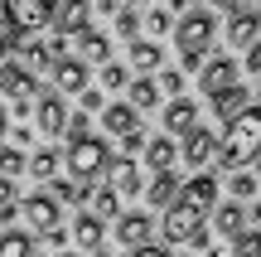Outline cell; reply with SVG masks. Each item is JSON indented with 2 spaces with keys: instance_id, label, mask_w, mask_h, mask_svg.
Returning <instances> with one entry per match:
<instances>
[{
  "instance_id": "cell-17",
  "label": "cell",
  "mask_w": 261,
  "mask_h": 257,
  "mask_svg": "<svg viewBox=\"0 0 261 257\" xmlns=\"http://www.w3.org/2000/svg\"><path fill=\"white\" fill-rule=\"evenodd\" d=\"M174 160H179V146H174V136H150L145 141V165L150 170H174Z\"/></svg>"
},
{
  "instance_id": "cell-46",
  "label": "cell",
  "mask_w": 261,
  "mask_h": 257,
  "mask_svg": "<svg viewBox=\"0 0 261 257\" xmlns=\"http://www.w3.org/2000/svg\"><path fill=\"white\" fill-rule=\"evenodd\" d=\"M130 257H165V252H160V248H136Z\"/></svg>"
},
{
  "instance_id": "cell-38",
  "label": "cell",
  "mask_w": 261,
  "mask_h": 257,
  "mask_svg": "<svg viewBox=\"0 0 261 257\" xmlns=\"http://www.w3.org/2000/svg\"><path fill=\"white\" fill-rule=\"evenodd\" d=\"M160 92H174V97H184V73H179V68H169V73L160 78Z\"/></svg>"
},
{
  "instance_id": "cell-44",
  "label": "cell",
  "mask_w": 261,
  "mask_h": 257,
  "mask_svg": "<svg viewBox=\"0 0 261 257\" xmlns=\"http://www.w3.org/2000/svg\"><path fill=\"white\" fill-rule=\"evenodd\" d=\"M5 131H10V112H5V102H0V141H5Z\"/></svg>"
},
{
  "instance_id": "cell-49",
  "label": "cell",
  "mask_w": 261,
  "mask_h": 257,
  "mask_svg": "<svg viewBox=\"0 0 261 257\" xmlns=\"http://www.w3.org/2000/svg\"><path fill=\"white\" fill-rule=\"evenodd\" d=\"M92 257H112V252H92Z\"/></svg>"
},
{
  "instance_id": "cell-10",
  "label": "cell",
  "mask_w": 261,
  "mask_h": 257,
  "mask_svg": "<svg viewBox=\"0 0 261 257\" xmlns=\"http://www.w3.org/2000/svg\"><path fill=\"white\" fill-rule=\"evenodd\" d=\"M261 34V10H232V19H227V44L232 49H252Z\"/></svg>"
},
{
  "instance_id": "cell-3",
  "label": "cell",
  "mask_w": 261,
  "mask_h": 257,
  "mask_svg": "<svg viewBox=\"0 0 261 257\" xmlns=\"http://www.w3.org/2000/svg\"><path fill=\"white\" fill-rule=\"evenodd\" d=\"M174 39H179V68H203V54L218 39L213 10H189V15L174 25Z\"/></svg>"
},
{
  "instance_id": "cell-8",
  "label": "cell",
  "mask_w": 261,
  "mask_h": 257,
  "mask_svg": "<svg viewBox=\"0 0 261 257\" xmlns=\"http://www.w3.org/2000/svg\"><path fill=\"white\" fill-rule=\"evenodd\" d=\"M87 19H92V0H58V10H54L48 25L58 29V39H77L87 29Z\"/></svg>"
},
{
  "instance_id": "cell-41",
  "label": "cell",
  "mask_w": 261,
  "mask_h": 257,
  "mask_svg": "<svg viewBox=\"0 0 261 257\" xmlns=\"http://www.w3.org/2000/svg\"><path fill=\"white\" fill-rule=\"evenodd\" d=\"M242 63H247V73H256V78H261V39L247 49V58H242Z\"/></svg>"
},
{
  "instance_id": "cell-13",
  "label": "cell",
  "mask_w": 261,
  "mask_h": 257,
  "mask_svg": "<svg viewBox=\"0 0 261 257\" xmlns=\"http://www.w3.org/2000/svg\"><path fill=\"white\" fill-rule=\"evenodd\" d=\"M237 83V63L232 58H213V63H203V73H198V87H203L208 97H218L223 87Z\"/></svg>"
},
{
  "instance_id": "cell-31",
  "label": "cell",
  "mask_w": 261,
  "mask_h": 257,
  "mask_svg": "<svg viewBox=\"0 0 261 257\" xmlns=\"http://www.w3.org/2000/svg\"><path fill=\"white\" fill-rule=\"evenodd\" d=\"M48 184H54V199H63V204H83L92 194V184H77V180H48Z\"/></svg>"
},
{
  "instance_id": "cell-24",
  "label": "cell",
  "mask_w": 261,
  "mask_h": 257,
  "mask_svg": "<svg viewBox=\"0 0 261 257\" xmlns=\"http://www.w3.org/2000/svg\"><path fill=\"white\" fill-rule=\"evenodd\" d=\"M160 44L155 39H130V63H136V73H155L160 68Z\"/></svg>"
},
{
  "instance_id": "cell-51",
  "label": "cell",
  "mask_w": 261,
  "mask_h": 257,
  "mask_svg": "<svg viewBox=\"0 0 261 257\" xmlns=\"http://www.w3.org/2000/svg\"><path fill=\"white\" fill-rule=\"evenodd\" d=\"M179 257H194V252H179Z\"/></svg>"
},
{
  "instance_id": "cell-47",
  "label": "cell",
  "mask_w": 261,
  "mask_h": 257,
  "mask_svg": "<svg viewBox=\"0 0 261 257\" xmlns=\"http://www.w3.org/2000/svg\"><path fill=\"white\" fill-rule=\"evenodd\" d=\"M169 5H174V10H184V5H189V0H169Z\"/></svg>"
},
{
  "instance_id": "cell-53",
  "label": "cell",
  "mask_w": 261,
  "mask_h": 257,
  "mask_svg": "<svg viewBox=\"0 0 261 257\" xmlns=\"http://www.w3.org/2000/svg\"><path fill=\"white\" fill-rule=\"evenodd\" d=\"M256 10H261V0H256Z\"/></svg>"
},
{
  "instance_id": "cell-39",
  "label": "cell",
  "mask_w": 261,
  "mask_h": 257,
  "mask_svg": "<svg viewBox=\"0 0 261 257\" xmlns=\"http://www.w3.org/2000/svg\"><path fill=\"white\" fill-rule=\"evenodd\" d=\"M145 141H150V136L140 131V126H136V131H130V136H121V151L130 155V160H136V151H145Z\"/></svg>"
},
{
  "instance_id": "cell-1",
  "label": "cell",
  "mask_w": 261,
  "mask_h": 257,
  "mask_svg": "<svg viewBox=\"0 0 261 257\" xmlns=\"http://www.w3.org/2000/svg\"><path fill=\"white\" fill-rule=\"evenodd\" d=\"M213 204H218V175H194L189 184H179L174 204L165 209L160 238H165L169 248H189V243L203 233V223L213 219Z\"/></svg>"
},
{
  "instance_id": "cell-25",
  "label": "cell",
  "mask_w": 261,
  "mask_h": 257,
  "mask_svg": "<svg viewBox=\"0 0 261 257\" xmlns=\"http://www.w3.org/2000/svg\"><path fill=\"white\" fill-rule=\"evenodd\" d=\"M87 204H92V209H87V214H97V219H121V194H116V190H92V194H87Z\"/></svg>"
},
{
  "instance_id": "cell-50",
  "label": "cell",
  "mask_w": 261,
  "mask_h": 257,
  "mask_svg": "<svg viewBox=\"0 0 261 257\" xmlns=\"http://www.w3.org/2000/svg\"><path fill=\"white\" fill-rule=\"evenodd\" d=\"M130 5H145V0H130Z\"/></svg>"
},
{
  "instance_id": "cell-19",
  "label": "cell",
  "mask_w": 261,
  "mask_h": 257,
  "mask_svg": "<svg viewBox=\"0 0 261 257\" xmlns=\"http://www.w3.org/2000/svg\"><path fill=\"white\" fill-rule=\"evenodd\" d=\"M208 102H213V112H218V116H227V122H232L237 112H247V107H252V92H247L242 83H232V87H223L218 97H208Z\"/></svg>"
},
{
  "instance_id": "cell-22",
  "label": "cell",
  "mask_w": 261,
  "mask_h": 257,
  "mask_svg": "<svg viewBox=\"0 0 261 257\" xmlns=\"http://www.w3.org/2000/svg\"><path fill=\"white\" fill-rule=\"evenodd\" d=\"M77 49H83V58H97V63H112V39L102 34V29L87 25L83 34H77Z\"/></svg>"
},
{
  "instance_id": "cell-32",
  "label": "cell",
  "mask_w": 261,
  "mask_h": 257,
  "mask_svg": "<svg viewBox=\"0 0 261 257\" xmlns=\"http://www.w3.org/2000/svg\"><path fill=\"white\" fill-rule=\"evenodd\" d=\"M10 54H15V29H10V19L0 15V87H5V73L15 63H10Z\"/></svg>"
},
{
  "instance_id": "cell-40",
  "label": "cell",
  "mask_w": 261,
  "mask_h": 257,
  "mask_svg": "<svg viewBox=\"0 0 261 257\" xmlns=\"http://www.w3.org/2000/svg\"><path fill=\"white\" fill-rule=\"evenodd\" d=\"M77 97H83V112H87V116H92V112H102V92H97V87H83Z\"/></svg>"
},
{
  "instance_id": "cell-37",
  "label": "cell",
  "mask_w": 261,
  "mask_h": 257,
  "mask_svg": "<svg viewBox=\"0 0 261 257\" xmlns=\"http://www.w3.org/2000/svg\"><path fill=\"white\" fill-rule=\"evenodd\" d=\"M116 29H121L126 39H136L140 34V15H136V10H121V15H116Z\"/></svg>"
},
{
  "instance_id": "cell-43",
  "label": "cell",
  "mask_w": 261,
  "mask_h": 257,
  "mask_svg": "<svg viewBox=\"0 0 261 257\" xmlns=\"http://www.w3.org/2000/svg\"><path fill=\"white\" fill-rule=\"evenodd\" d=\"M208 5H213V10H227V15H232V10H242V0H208Z\"/></svg>"
},
{
  "instance_id": "cell-4",
  "label": "cell",
  "mask_w": 261,
  "mask_h": 257,
  "mask_svg": "<svg viewBox=\"0 0 261 257\" xmlns=\"http://www.w3.org/2000/svg\"><path fill=\"white\" fill-rule=\"evenodd\" d=\"M68 175H73L77 184H92L107 175V165H112V146L102 141V136H83V141H68V155H63Z\"/></svg>"
},
{
  "instance_id": "cell-52",
  "label": "cell",
  "mask_w": 261,
  "mask_h": 257,
  "mask_svg": "<svg viewBox=\"0 0 261 257\" xmlns=\"http://www.w3.org/2000/svg\"><path fill=\"white\" fill-rule=\"evenodd\" d=\"M58 257H73V252H58Z\"/></svg>"
},
{
  "instance_id": "cell-20",
  "label": "cell",
  "mask_w": 261,
  "mask_h": 257,
  "mask_svg": "<svg viewBox=\"0 0 261 257\" xmlns=\"http://www.w3.org/2000/svg\"><path fill=\"white\" fill-rule=\"evenodd\" d=\"M174 194H179V175H174V170H160L155 180L145 184V199L155 204V209H169V204H174Z\"/></svg>"
},
{
  "instance_id": "cell-5",
  "label": "cell",
  "mask_w": 261,
  "mask_h": 257,
  "mask_svg": "<svg viewBox=\"0 0 261 257\" xmlns=\"http://www.w3.org/2000/svg\"><path fill=\"white\" fill-rule=\"evenodd\" d=\"M19 214H24V228H29V238L63 243V209H58V199H54V194H29Z\"/></svg>"
},
{
  "instance_id": "cell-34",
  "label": "cell",
  "mask_w": 261,
  "mask_h": 257,
  "mask_svg": "<svg viewBox=\"0 0 261 257\" xmlns=\"http://www.w3.org/2000/svg\"><path fill=\"white\" fill-rule=\"evenodd\" d=\"M63 131H68V141H83V136H92V116H87V112H68Z\"/></svg>"
},
{
  "instance_id": "cell-48",
  "label": "cell",
  "mask_w": 261,
  "mask_h": 257,
  "mask_svg": "<svg viewBox=\"0 0 261 257\" xmlns=\"http://www.w3.org/2000/svg\"><path fill=\"white\" fill-rule=\"evenodd\" d=\"M252 165H256V175H261V155H256V160H252Z\"/></svg>"
},
{
  "instance_id": "cell-29",
  "label": "cell",
  "mask_w": 261,
  "mask_h": 257,
  "mask_svg": "<svg viewBox=\"0 0 261 257\" xmlns=\"http://www.w3.org/2000/svg\"><path fill=\"white\" fill-rule=\"evenodd\" d=\"M24 170H29V155L15 151V146H0V175L15 180V175H24Z\"/></svg>"
},
{
  "instance_id": "cell-26",
  "label": "cell",
  "mask_w": 261,
  "mask_h": 257,
  "mask_svg": "<svg viewBox=\"0 0 261 257\" xmlns=\"http://www.w3.org/2000/svg\"><path fill=\"white\" fill-rule=\"evenodd\" d=\"M0 257H34V238L24 228H5L0 233Z\"/></svg>"
},
{
  "instance_id": "cell-12",
  "label": "cell",
  "mask_w": 261,
  "mask_h": 257,
  "mask_svg": "<svg viewBox=\"0 0 261 257\" xmlns=\"http://www.w3.org/2000/svg\"><path fill=\"white\" fill-rule=\"evenodd\" d=\"M54 92H83L87 87V63L83 58H54Z\"/></svg>"
},
{
  "instance_id": "cell-23",
  "label": "cell",
  "mask_w": 261,
  "mask_h": 257,
  "mask_svg": "<svg viewBox=\"0 0 261 257\" xmlns=\"http://www.w3.org/2000/svg\"><path fill=\"white\" fill-rule=\"evenodd\" d=\"M126 102L136 107V112H150V107L160 102V83H155V78H130V87H126Z\"/></svg>"
},
{
  "instance_id": "cell-16",
  "label": "cell",
  "mask_w": 261,
  "mask_h": 257,
  "mask_svg": "<svg viewBox=\"0 0 261 257\" xmlns=\"http://www.w3.org/2000/svg\"><path fill=\"white\" fill-rule=\"evenodd\" d=\"M140 126V112L130 102H112V107H102V131H112V136H130Z\"/></svg>"
},
{
  "instance_id": "cell-2",
  "label": "cell",
  "mask_w": 261,
  "mask_h": 257,
  "mask_svg": "<svg viewBox=\"0 0 261 257\" xmlns=\"http://www.w3.org/2000/svg\"><path fill=\"white\" fill-rule=\"evenodd\" d=\"M261 155V102H252L247 112H237L218 136V170H247Z\"/></svg>"
},
{
  "instance_id": "cell-27",
  "label": "cell",
  "mask_w": 261,
  "mask_h": 257,
  "mask_svg": "<svg viewBox=\"0 0 261 257\" xmlns=\"http://www.w3.org/2000/svg\"><path fill=\"white\" fill-rule=\"evenodd\" d=\"M29 175H34V180H58V151L54 146H44V151L29 155Z\"/></svg>"
},
{
  "instance_id": "cell-7",
  "label": "cell",
  "mask_w": 261,
  "mask_h": 257,
  "mask_svg": "<svg viewBox=\"0 0 261 257\" xmlns=\"http://www.w3.org/2000/svg\"><path fill=\"white\" fill-rule=\"evenodd\" d=\"M218 155V131H208V126H194V131L184 136V146H179V160L189 165V170L203 175V165Z\"/></svg>"
},
{
  "instance_id": "cell-45",
  "label": "cell",
  "mask_w": 261,
  "mask_h": 257,
  "mask_svg": "<svg viewBox=\"0 0 261 257\" xmlns=\"http://www.w3.org/2000/svg\"><path fill=\"white\" fill-rule=\"evenodd\" d=\"M92 10H102V15H112V10H116V0H92Z\"/></svg>"
},
{
  "instance_id": "cell-36",
  "label": "cell",
  "mask_w": 261,
  "mask_h": 257,
  "mask_svg": "<svg viewBox=\"0 0 261 257\" xmlns=\"http://www.w3.org/2000/svg\"><path fill=\"white\" fill-rule=\"evenodd\" d=\"M145 29H150V34H169V29H174L169 10H150V15H145Z\"/></svg>"
},
{
  "instance_id": "cell-28",
  "label": "cell",
  "mask_w": 261,
  "mask_h": 257,
  "mask_svg": "<svg viewBox=\"0 0 261 257\" xmlns=\"http://www.w3.org/2000/svg\"><path fill=\"white\" fill-rule=\"evenodd\" d=\"M44 68H54V49L39 44V39H29L24 44V73H44Z\"/></svg>"
},
{
  "instance_id": "cell-42",
  "label": "cell",
  "mask_w": 261,
  "mask_h": 257,
  "mask_svg": "<svg viewBox=\"0 0 261 257\" xmlns=\"http://www.w3.org/2000/svg\"><path fill=\"white\" fill-rule=\"evenodd\" d=\"M0 209H15V180L0 175Z\"/></svg>"
},
{
  "instance_id": "cell-6",
  "label": "cell",
  "mask_w": 261,
  "mask_h": 257,
  "mask_svg": "<svg viewBox=\"0 0 261 257\" xmlns=\"http://www.w3.org/2000/svg\"><path fill=\"white\" fill-rule=\"evenodd\" d=\"M58 0H5V19L15 34H39V29L54 19Z\"/></svg>"
},
{
  "instance_id": "cell-21",
  "label": "cell",
  "mask_w": 261,
  "mask_h": 257,
  "mask_svg": "<svg viewBox=\"0 0 261 257\" xmlns=\"http://www.w3.org/2000/svg\"><path fill=\"white\" fill-rule=\"evenodd\" d=\"M213 223H218V233H223V238H237V233L247 228V209H242L237 199H227V204H218Z\"/></svg>"
},
{
  "instance_id": "cell-11",
  "label": "cell",
  "mask_w": 261,
  "mask_h": 257,
  "mask_svg": "<svg viewBox=\"0 0 261 257\" xmlns=\"http://www.w3.org/2000/svg\"><path fill=\"white\" fill-rule=\"evenodd\" d=\"M198 126V102L194 97H174V102H165V131L169 136H189Z\"/></svg>"
},
{
  "instance_id": "cell-14",
  "label": "cell",
  "mask_w": 261,
  "mask_h": 257,
  "mask_svg": "<svg viewBox=\"0 0 261 257\" xmlns=\"http://www.w3.org/2000/svg\"><path fill=\"white\" fill-rule=\"evenodd\" d=\"M116 238H121L130 252H136V248H150V219H145L140 209L121 214V219H116Z\"/></svg>"
},
{
  "instance_id": "cell-9",
  "label": "cell",
  "mask_w": 261,
  "mask_h": 257,
  "mask_svg": "<svg viewBox=\"0 0 261 257\" xmlns=\"http://www.w3.org/2000/svg\"><path fill=\"white\" fill-rule=\"evenodd\" d=\"M34 116H39V131H44V136H63V126H68L63 92H39V102H34Z\"/></svg>"
},
{
  "instance_id": "cell-35",
  "label": "cell",
  "mask_w": 261,
  "mask_h": 257,
  "mask_svg": "<svg viewBox=\"0 0 261 257\" xmlns=\"http://www.w3.org/2000/svg\"><path fill=\"white\" fill-rule=\"evenodd\" d=\"M102 87H130V73L121 63H102Z\"/></svg>"
},
{
  "instance_id": "cell-15",
  "label": "cell",
  "mask_w": 261,
  "mask_h": 257,
  "mask_svg": "<svg viewBox=\"0 0 261 257\" xmlns=\"http://www.w3.org/2000/svg\"><path fill=\"white\" fill-rule=\"evenodd\" d=\"M107 190H116V194H140V165L130 160V155H116L112 165H107Z\"/></svg>"
},
{
  "instance_id": "cell-30",
  "label": "cell",
  "mask_w": 261,
  "mask_h": 257,
  "mask_svg": "<svg viewBox=\"0 0 261 257\" xmlns=\"http://www.w3.org/2000/svg\"><path fill=\"white\" fill-rule=\"evenodd\" d=\"M232 252L237 257H261V228H256V223H247V228L232 238Z\"/></svg>"
},
{
  "instance_id": "cell-18",
  "label": "cell",
  "mask_w": 261,
  "mask_h": 257,
  "mask_svg": "<svg viewBox=\"0 0 261 257\" xmlns=\"http://www.w3.org/2000/svg\"><path fill=\"white\" fill-rule=\"evenodd\" d=\"M102 228H107V223L97 219V214L83 209L73 219V243H77V248H87V252H102Z\"/></svg>"
},
{
  "instance_id": "cell-33",
  "label": "cell",
  "mask_w": 261,
  "mask_h": 257,
  "mask_svg": "<svg viewBox=\"0 0 261 257\" xmlns=\"http://www.w3.org/2000/svg\"><path fill=\"white\" fill-rule=\"evenodd\" d=\"M227 190H232V199H237V204H242V199H252V194H256V175L237 170L232 180H227Z\"/></svg>"
}]
</instances>
